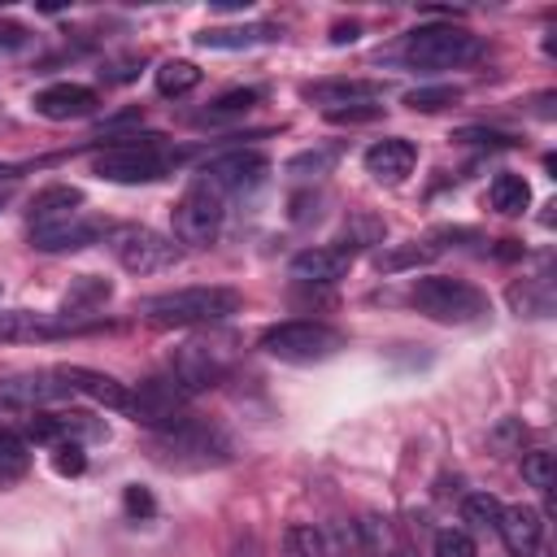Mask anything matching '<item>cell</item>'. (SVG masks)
<instances>
[{
  "mask_svg": "<svg viewBox=\"0 0 557 557\" xmlns=\"http://www.w3.org/2000/svg\"><path fill=\"white\" fill-rule=\"evenodd\" d=\"M239 292L235 287H178V292H161L148 296L139 305V313L152 326H200V322H222L239 309Z\"/></svg>",
  "mask_w": 557,
  "mask_h": 557,
  "instance_id": "1",
  "label": "cell"
},
{
  "mask_svg": "<svg viewBox=\"0 0 557 557\" xmlns=\"http://www.w3.org/2000/svg\"><path fill=\"white\" fill-rule=\"evenodd\" d=\"M174 165H178V152H170L161 135H117L96 157V174L109 183H157Z\"/></svg>",
  "mask_w": 557,
  "mask_h": 557,
  "instance_id": "2",
  "label": "cell"
},
{
  "mask_svg": "<svg viewBox=\"0 0 557 557\" xmlns=\"http://www.w3.org/2000/svg\"><path fill=\"white\" fill-rule=\"evenodd\" d=\"M405 65L413 70H457V65H470L483 57V39L470 35L466 26H418L405 35V48H400Z\"/></svg>",
  "mask_w": 557,
  "mask_h": 557,
  "instance_id": "3",
  "label": "cell"
},
{
  "mask_svg": "<svg viewBox=\"0 0 557 557\" xmlns=\"http://www.w3.org/2000/svg\"><path fill=\"white\" fill-rule=\"evenodd\" d=\"M409 305L435 322H474L487 313V296L466 283V278H448V274H426L409 287Z\"/></svg>",
  "mask_w": 557,
  "mask_h": 557,
  "instance_id": "4",
  "label": "cell"
},
{
  "mask_svg": "<svg viewBox=\"0 0 557 557\" xmlns=\"http://www.w3.org/2000/svg\"><path fill=\"white\" fill-rule=\"evenodd\" d=\"M261 348H265L270 357H278V361L309 366V361L335 357V352L344 348V335H339L335 326H326V322H305V318H296V322L270 326V331L261 335Z\"/></svg>",
  "mask_w": 557,
  "mask_h": 557,
  "instance_id": "5",
  "label": "cell"
},
{
  "mask_svg": "<svg viewBox=\"0 0 557 557\" xmlns=\"http://www.w3.org/2000/svg\"><path fill=\"white\" fill-rule=\"evenodd\" d=\"M152 453L165 466H209V461L226 457V435L218 426L200 422V418H183V422L157 431Z\"/></svg>",
  "mask_w": 557,
  "mask_h": 557,
  "instance_id": "6",
  "label": "cell"
},
{
  "mask_svg": "<svg viewBox=\"0 0 557 557\" xmlns=\"http://www.w3.org/2000/svg\"><path fill=\"white\" fill-rule=\"evenodd\" d=\"M270 174V157L257 148H235V152H218L205 161V170L196 174V187L209 196H226V191H252L257 183H265Z\"/></svg>",
  "mask_w": 557,
  "mask_h": 557,
  "instance_id": "7",
  "label": "cell"
},
{
  "mask_svg": "<svg viewBox=\"0 0 557 557\" xmlns=\"http://www.w3.org/2000/svg\"><path fill=\"white\" fill-rule=\"evenodd\" d=\"M109 248L113 257L122 261V270L131 274H157V270H170L174 257H178V244L152 226H113L109 231Z\"/></svg>",
  "mask_w": 557,
  "mask_h": 557,
  "instance_id": "8",
  "label": "cell"
},
{
  "mask_svg": "<svg viewBox=\"0 0 557 557\" xmlns=\"http://www.w3.org/2000/svg\"><path fill=\"white\" fill-rule=\"evenodd\" d=\"M231 366V352L222 344H205V339H191L183 348H174L170 357V379L191 396V392H205V387H218L222 374Z\"/></svg>",
  "mask_w": 557,
  "mask_h": 557,
  "instance_id": "9",
  "label": "cell"
},
{
  "mask_svg": "<svg viewBox=\"0 0 557 557\" xmlns=\"http://www.w3.org/2000/svg\"><path fill=\"white\" fill-rule=\"evenodd\" d=\"M126 413L135 422L152 426V431H165V426H174V422L187 418V392L174 379H144L131 392V409Z\"/></svg>",
  "mask_w": 557,
  "mask_h": 557,
  "instance_id": "10",
  "label": "cell"
},
{
  "mask_svg": "<svg viewBox=\"0 0 557 557\" xmlns=\"http://www.w3.org/2000/svg\"><path fill=\"white\" fill-rule=\"evenodd\" d=\"M100 322H83L78 313H35V309H0V339L26 344V339H65L96 331Z\"/></svg>",
  "mask_w": 557,
  "mask_h": 557,
  "instance_id": "11",
  "label": "cell"
},
{
  "mask_svg": "<svg viewBox=\"0 0 557 557\" xmlns=\"http://www.w3.org/2000/svg\"><path fill=\"white\" fill-rule=\"evenodd\" d=\"M170 218H174V239H178V244L205 248V244H213L218 231H222V200L209 196V191H200V187H191V191L170 209Z\"/></svg>",
  "mask_w": 557,
  "mask_h": 557,
  "instance_id": "12",
  "label": "cell"
},
{
  "mask_svg": "<svg viewBox=\"0 0 557 557\" xmlns=\"http://www.w3.org/2000/svg\"><path fill=\"white\" fill-rule=\"evenodd\" d=\"M109 231H113V226H109L104 218H83V213H74V218L52 222V226H30V244H35L39 252H78V248L104 239Z\"/></svg>",
  "mask_w": 557,
  "mask_h": 557,
  "instance_id": "13",
  "label": "cell"
},
{
  "mask_svg": "<svg viewBox=\"0 0 557 557\" xmlns=\"http://www.w3.org/2000/svg\"><path fill=\"white\" fill-rule=\"evenodd\" d=\"M352 257H357V248H348V244H322V248H305V252H296L287 270H292L296 283H313V287H322V283L344 278L348 265H352Z\"/></svg>",
  "mask_w": 557,
  "mask_h": 557,
  "instance_id": "14",
  "label": "cell"
},
{
  "mask_svg": "<svg viewBox=\"0 0 557 557\" xmlns=\"http://www.w3.org/2000/svg\"><path fill=\"white\" fill-rule=\"evenodd\" d=\"M61 396H70V383L57 370L0 379V405H13V409H39V405H52Z\"/></svg>",
  "mask_w": 557,
  "mask_h": 557,
  "instance_id": "15",
  "label": "cell"
},
{
  "mask_svg": "<svg viewBox=\"0 0 557 557\" xmlns=\"http://www.w3.org/2000/svg\"><path fill=\"white\" fill-rule=\"evenodd\" d=\"M35 113L48 122H70V117H91L96 113V91L83 83H52L44 91H35Z\"/></svg>",
  "mask_w": 557,
  "mask_h": 557,
  "instance_id": "16",
  "label": "cell"
},
{
  "mask_svg": "<svg viewBox=\"0 0 557 557\" xmlns=\"http://www.w3.org/2000/svg\"><path fill=\"white\" fill-rule=\"evenodd\" d=\"M57 374L70 383V392H87V396L100 400L104 409H117V413L131 409V392H126V383H117V379L104 374V370H91V366H61Z\"/></svg>",
  "mask_w": 557,
  "mask_h": 557,
  "instance_id": "17",
  "label": "cell"
},
{
  "mask_svg": "<svg viewBox=\"0 0 557 557\" xmlns=\"http://www.w3.org/2000/svg\"><path fill=\"white\" fill-rule=\"evenodd\" d=\"M78 435H100L87 413H35L26 418V440L30 444H78Z\"/></svg>",
  "mask_w": 557,
  "mask_h": 557,
  "instance_id": "18",
  "label": "cell"
},
{
  "mask_svg": "<svg viewBox=\"0 0 557 557\" xmlns=\"http://www.w3.org/2000/svg\"><path fill=\"white\" fill-rule=\"evenodd\" d=\"M505 548L513 557H531L540 548V535H544V522H540V509L531 505H513V509H500V522H496Z\"/></svg>",
  "mask_w": 557,
  "mask_h": 557,
  "instance_id": "19",
  "label": "cell"
},
{
  "mask_svg": "<svg viewBox=\"0 0 557 557\" xmlns=\"http://www.w3.org/2000/svg\"><path fill=\"white\" fill-rule=\"evenodd\" d=\"M418 161V148L409 139H379L366 148V170L374 178H387V183H400Z\"/></svg>",
  "mask_w": 557,
  "mask_h": 557,
  "instance_id": "20",
  "label": "cell"
},
{
  "mask_svg": "<svg viewBox=\"0 0 557 557\" xmlns=\"http://www.w3.org/2000/svg\"><path fill=\"white\" fill-rule=\"evenodd\" d=\"M309 100L326 104V109H339V104H357V100H379L383 96V83H370V78H331V83H313L305 87Z\"/></svg>",
  "mask_w": 557,
  "mask_h": 557,
  "instance_id": "21",
  "label": "cell"
},
{
  "mask_svg": "<svg viewBox=\"0 0 557 557\" xmlns=\"http://www.w3.org/2000/svg\"><path fill=\"white\" fill-rule=\"evenodd\" d=\"M83 205V191L70 187V183H57V187H44L35 200H30V226H52V222H65L74 218Z\"/></svg>",
  "mask_w": 557,
  "mask_h": 557,
  "instance_id": "22",
  "label": "cell"
},
{
  "mask_svg": "<svg viewBox=\"0 0 557 557\" xmlns=\"http://www.w3.org/2000/svg\"><path fill=\"white\" fill-rule=\"evenodd\" d=\"M270 39H278V30L274 26H265V22H252V26H205L200 35H196V44L200 48H257V44H270Z\"/></svg>",
  "mask_w": 557,
  "mask_h": 557,
  "instance_id": "23",
  "label": "cell"
},
{
  "mask_svg": "<svg viewBox=\"0 0 557 557\" xmlns=\"http://www.w3.org/2000/svg\"><path fill=\"white\" fill-rule=\"evenodd\" d=\"M487 200H492L496 213L513 218V213H522V209L531 205V187H527L522 174H496L492 187H487Z\"/></svg>",
  "mask_w": 557,
  "mask_h": 557,
  "instance_id": "24",
  "label": "cell"
},
{
  "mask_svg": "<svg viewBox=\"0 0 557 557\" xmlns=\"http://www.w3.org/2000/svg\"><path fill=\"white\" fill-rule=\"evenodd\" d=\"M152 78H157V91H161V96H187V91L200 83V70H196L191 61L174 57V61H161Z\"/></svg>",
  "mask_w": 557,
  "mask_h": 557,
  "instance_id": "25",
  "label": "cell"
},
{
  "mask_svg": "<svg viewBox=\"0 0 557 557\" xmlns=\"http://www.w3.org/2000/svg\"><path fill=\"white\" fill-rule=\"evenodd\" d=\"M257 100H261V91H257V87H235V91H222V96H218V100H213V104L200 113V122H209V126H213V122H226V117H244V113H248Z\"/></svg>",
  "mask_w": 557,
  "mask_h": 557,
  "instance_id": "26",
  "label": "cell"
},
{
  "mask_svg": "<svg viewBox=\"0 0 557 557\" xmlns=\"http://www.w3.org/2000/svg\"><path fill=\"white\" fill-rule=\"evenodd\" d=\"M440 257V244H405L396 252H379L374 265L383 274H396V270H409V265H422V261H435Z\"/></svg>",
  "mask_w": 557,
  "mask_h": 557,
  "instance_id": "27",
  "label": "cell"
},
{
  "mask_svg": "<svg viewBox=\"0 0 557 557\" xmlns=\"http://www.w3.org/2000/svg\"><path fill=\"white\" fill-rule=\"evenodd\" d=\"M461 518H466L474 531H496V522H500V500H496L492 492H470V496L461 500Z\"/></svg>",
  "mask_w": 557,
  "mask_h": 557,
  "instance_id": "28",
  "label": "cell"
},
{
  "mask_svg": "<svg viewBox=\"0 0 557 557\" xmlns=\"http://www.w3.org/2000/svg\"><path fill=\"white\" fill-rule=\"evenodd\" d=\"M457 100H461V91H457V87H448V83L405 91V104H409L413 113H440V109H448V104H457Z\"/></svg>",
  "mask_w": 557,
  "mask_h": 557,
  "instance_id": "29",
  "label": "cell"
},
{
  "mask_svg": "<svg viewBox=\"0 0 557 557\" xmlns=\"http://www.w3.org/2000/svg\"><path fill=\"white\" fill-rule=\"evenodd\" d=\"M283 553L287 557H326V544H322V531L309 527V522H296L283 531Z\"/></svg>",
  "mask_w": 557,
  "mask_h": 557,
  "instance_id": "30",
  "label": "cell"
},
{
  "mask_svg": "<svg viewBox=\"0 0 557 557\" xmlns=\"http://www.w3.org/2000/svg\"><path fill=\"white\" fill-rule=\"evenodd\" d=\"M30 466V453H26V440H17L13 431L0 426V483L4 479H22Z\"/></svg>",
  "mask_w": 557,
  "mask_h": 557,
  "instance_id": "31",
  "label": "cell"
},
{
  "mask_svg": "<svg viewBox=\"0 0 557 557\" xmlns=\"http://www.w3.org/2000/svg\"><path fill=\"white\" fill-rule=\"evenodd\" d=\"M109 283L104 278H91V274H83L78 278V287L65 296V313H83V309H91V305H100V300H109Z\"/></svg>",
  "mask_w": 557,
  "mask_h": 557,
  "instance_id": "32",
  "label": "cell"
},
{
  "mask_svg": "<svg viewBox=\"0 0 557 557\" xmlns=\"http://www.w3.org/2000/svg\"><path fill=\"white\" fill-rule=\"evenodd\" d=\"M522 479L531 483V487H540V492H553V453H544V448H535V453H527L522 457Z\"/></svg>",
  "mask_w": 557,
  "mask_h": 557,
  "instance_id": "33",
  "label": "cell"
},
{
  "mask_svg": "<svg viewBox=\"0 0 557 557\" xmlns=\"http://www.w3.org/2000/svg\"><path fill=\"white\" fill-rule=\"evenodd\" d=\"M374 117H383V104H374V100H357V104L326 109V122H335V126H361V122H374Z\"/></svg>",
  "mask_w": 557,
  "mask_h": 557,
  "instance_id": "34",
  "label": "cell"
},
{
  "mask_svg": "<svg viewBox=\"0 0 557 557\" xmlns=\"http://www.w3.org/2000/svg\"><path fill=\"white\" fill-rule=\"evenodd\" d=\"M435 557H479V548H474V540H470L466 531L444 527V531L435 535Z\"/></svg>",
  "mask_w": 557,
  "mask_h": 557,
  "instance_id": "35",
  "label": "cell"
},
{
  "mask_svg": "<svg viewBox=\"0 0 557 557\" xmlns=\"http://www.w3.org/2000/svg\"><path fill=\"white\" fill-rule=\"evenodd\" d=\"M335 161H339V152H335V148H322V152H300V157H292L287 170H292V174H326Z\"/></svg>",
  "mask_w": 557,
  "mask_h": 557,
  "instance_id": "36",
  "label": "cell"
},
{
  "mask_svg": "<svg viewBox=\"0 0 557 557\" xmlns=\"http://www.w3.org/2000/svg\"><path fill=\"white\" fill-rule=\"evenodd\" d=\"M57 474H83L87 457H83V444H57V457H52Z\"/></svg>",
  "mask_w": 557,
  "mask_h": 557,
  "instance_id": "37",
  "label": "cell"
},
{
  "mask_svg": "<svg viewBox=\"0 0 557 557\" xmlns=\"http://www.w3.org/2000/svg\"><path fill=\"white\" fill-rule=\"evenodd\" d=\"M122 505H126V513H131V518H152V513H157L152 492H148V487H139V483H135V487H126Z\"/></svg>",
  "mask_w": 557,
  "mask_h": 557,
  "instance_id": "38",
  "label": "cell"
},
{
  "mask_svg": "<svg viewBox=\"0 0 557 557\" xmlns=\"http://www.w3.org/2000/svg\"><path fill=\"white\" fill-rule=\"evenodd\" d=\"M457 139H461V144H492V148H509V144H513V135H505V131H483V126H466V131H457Z\"/></svg>",
  "mask_w": 557,
  "mask_h": 557,
  "instance_id": "39",
  "label": "cell"
},
{
  "mask_svg": "<svg viewBox=\"0 0 557 557\" xmlns=\"http://www.w3.org/2000/svg\"><path fill=\"white\" fill-rule=\"evenodd\" d=\"M135 65H139V57H122V61H113V65L104 70V78H109V83H126V78H135Z\"/></svg>",
  "mask_w": 557,
  "mask_h": 557,
  "instance_id": "40",
  "label": "cell"
},
{
  "mask_svg": "<svg viewBox=\"0 0 557 557\" xmlns=\"http://www.w3.org/2000/svg\"><path fill=\"white\" fill-rule=\"evenodd\" d=\"M318 218V196H292V222Z\"/></svg>",
  "mask_w": 557,
  "mask_h": 557,
  "instance_id": "41",
  "label": "cell"
},
{
  "mask_svg": "<svg viewBox=\"0 0 557 557\" xmlns=\"http://www.w3.org/2000/svg\"><path fill=\"white\" fill-rule=\"evenodd\" d=\"M22 44H26V26L0 22V48H22Z\"/></svg>",
  "mask_w": 557,
  "mask_h": 557,
  "instance_id": "42",
  "label": "cell"
},
{
  "mask_svg": "<svg viewBox=\"0 0 557 557\" xmlns=\"http://www.w3.org/2000/svg\"><path fill=\"white\" fill-rule=\"evenodd\" d=\"M361 35V22H335V30H331V44H352Z\"/></svg>",
  "mask_w": 557,
  "mask_h": 557,
  "instance_id": "43",
  "label": "cell"
},
{
  "mask_svg": "<svg viewBox=\"0 0 557 557\" xmlns=\"http://www.w3.org/2000/svg\"><path fill=\"white\" fill-rule=\"evenodd\" d=\"M0 178H17V165H0Z\"/></svg>",
  "mask_w": 557,
  "mask_h": 557,
  "instance_id": "44",
  "label": "cell"
},
{
  "mask_svg": "<svg viewBox=\"0 0 557 557\" xmlns=\"http://www.w3.org/2000/svg\"><path fill=\"white\" fill-rule=\"evenodd\" d=\"M4 200H9V196H4V191H0V209H4Z\"/></svg>",
  "mask_w": 557,
  "mask_h": 557,
  "instance_id": "45",
  "label": "cell"
}]
</instances>
